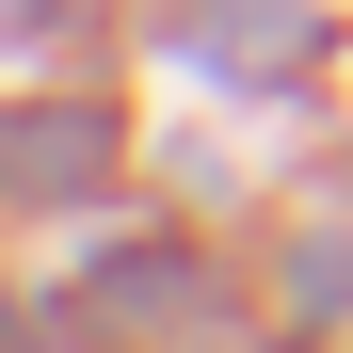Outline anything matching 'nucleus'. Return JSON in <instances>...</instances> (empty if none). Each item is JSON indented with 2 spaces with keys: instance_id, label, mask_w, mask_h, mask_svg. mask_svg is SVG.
<instances>
[{
  "instance_id": "1",
  "label": "nucleus",
  "mask_w": 353,
  "mask_h": 353,
  "mask_svg": "<svg viewBox=\"0 0 353 353\" xmlns=\"http://www.w3.org/2000/svg\"><path fill=\"white\" fill-rule=\"evenodd\" d=\"M81 161H97V112H48V129H17V176H32V193H65Z\"/></svg>"
}]
</instances>
